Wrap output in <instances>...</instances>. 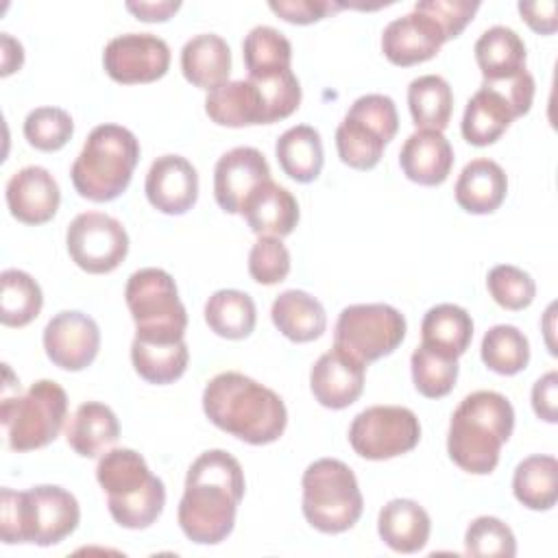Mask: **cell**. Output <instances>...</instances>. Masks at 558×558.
<instances>
[{
    "mask_svg": "<svg viewBox=\"0 0 558 558\" xmlns=\"http://www.w3.org/2000/svg\"><path fill=\"white\" fill-rule=\"evenodd\" d=\"M244 497L242 464L222 449L201 453L185 475L179 501V525L198 545L225 541L235 525V512Z\"/></svg>",
    "mask_w": 558,
    "mask_h": 558,
    "instance_id": "1",
    "label": "cell"
},
{
    "mask_svg": "<svg viewBox=\"0 0 558 558\" xmlns=\"http://www.w3.org/2000/svg\"><path fill=\"white\" fill-rule=\"evenodd\" d=\"M203 410L216 427L248 445L279 440L288 423L281 397L235 371L209 379L203 390Z\"/></svg>",
    "mask_w": 558,
    "mask_h": 558,
    "instance_id": "2",
    "label": "cell"
},
{
    "mask_svg": "<svg viewBox=\"0 0 558 558\" xmlns=\"http://www.w3.org/2000/svg\"><path fill=\"white\" fill-rule=\"evenodd\" d=\"M514 429L512 403L495 390L466 395L451 414L447 451L466 473L488 475L495 471L501 445Z\"/></svg>",
    "mask_w": 558,
    "mask_h": 558,
    "instance_id": "3",
    "label": "cell"
},
{
    "mask_svg": "<svg viewBox=\"0 0 558 558\" xmlns=\"http://www.w3.org/2000/svg\"><path fill=\"white\" fill-rule=\"evenodd\" d=\"M78 521V501L61 486L41 484L22 493L4 486L0 493V538L7 545H57L76 530Z\"/></svg>",
    "mask_w": 558,
    "mask_h": 558,
    "instance_id": "4",
    "label": "cell"
},
{
    "mask_svg": "<svg viewBox=\"0 0 558 558\" xmlns=\"http://www.w3.org/2000/svg\"><path fill=\"white\" fill-rule=\"evenodd\" d=\"M96 480L107 493L113 521L126 530L153 525L166 506V486L150 473L146 460L126 447L107 451L96 466Z\"/></svg>",
    "mask_w": 558,
    "mask_h": 558,
    "instance_id": "5",
    "label": "cell"
},
{
    "mask_svg": "<svg viewBox=\"0 0 558 558\" xmlns=\"http://www.w3.org/2000/svg\"><path fill=\"white\" fill-rule=\"evenodd\" d=\"M140 161L137 137L120 124H98L72 163L74 190L94 203L118 198L131 183Z\"/></svg>",
    "mask_w": 558,
    "mask_h": 558,
    "instance_id": "6",
    "label": "cell"
},
{
    "mask_svg": "<svg viewBox=\"0 0 558 558\" xmlns=\"http://www.w3.org/2000/svg\"><path fill=\"white\" fill-rule=\"evenodd\" d=\"M303 514L312 527L325 534L351 530L364 510L355 473L336 458L312 462L301 480Z\"/></svg>",
    "mask_w": 558,
    "mask_h": 558,
    "instance_id": "7",
    "label": "cell"
},
{
    "mask_svg": "<svg viewBox=\"0 0 558 558\" xmlns=\"http://www.w3.org/2000/svg\"><path fill=\"white\" fill-rule=\"evenodd\" d=\"M126 307L135 323V338L148 342L183 340L187 312L174 279L161 268L135 270L124 288Z\"/></svg>",
    "mask_w": 558,
    "mask_h": 558,
    "instance_id": "8",
    "label": "cell"
},
{
    "mask_svg": "<svg viewBox=\"0 0 558 558\" xmlns=\"http://www.w3.org/2000/svg\"><path fill=\"white\" fill-rule=\"evenodd\" d=\"M68 395L52 379L35 381L24 395H2L0 418L13 451H33L50 445L63 429Z\"/></svg>",
    "mask_w": 558,
    "mask_h": 558,
    "instance_id": "9",
    "label": "cell"
},
{
    "mask_svg": "<svg viewBox=\"0 0 558 558\" xmlns=\"http://www.w3.org/2000/svg\"><path fill=\"white\" fill-rule=\"evenodd\" d=\"M397 129L399 116L390 96H360L336 129L338 157L349 168L371 170L379 163L386 144L397 135Z\"/></svg>",
    "mask_w": 558,
    "mask_h": 558,
    "instance_id": "10",
    "label": "cell"
},
{
    "mask_svg": "<svg viewBox=\"0 0 558 558\" xmlns=\"http://www.w3.org/2000/svg\"><path fill=\"white\" fill-rule=\"evenodd\" d=\"M534 100V78L527 70L504 81H484L469 98L462 116V137L473 146L497 142L512 120L525 116Z\"/></svg>",
    "mask_w": 558,
    "mask_h": 558,
    "instance_id": "11",
    "label": "cell"
},
{
    "mask_svg": "<svg viewBox=\"0 0 558 558\" xmlns=\"http://www.w3.org/2000/svg\"><path fill=\"white\" fill-rule=\"evenodd\" d=\"M405 338L403 314L386 303H355L340 312L333 329V349L360 364L390 355Z\"/></svg>",
    "mask_w": 558,
    "mask_h": 558,
    "instance_id": "12",
    "label": "cell"
},
{
    "mask_svg": "<svg viewBox=\"0 0 558 558\" xmlns=\"http://www.w3.org/2000/svg\"><path fill=\"white\" fill-rule=\"evenodd\" d=\"M421 440V423L410 408L373 405L362 410L351 427L349 442L366 460H390L412 451Z\"/></svg>",
    "mask_w": 558,
    "mask_h": 558,
    "instance_id": "13",
    "label": "cell"
},
{
    "mask_svg": "<svg viewBox=\"0 0 558 558\" xmlns=\"http://www.w3.org/2000/svg\"><path fill=\"white\" fill-rule=\"evenodd\" d=\"M65 244L72 262L92 275L116 270L129 253V235L120 220L100 214H78L65 233Z\"/></svg>",
    "mask_w": 558,
    "mask_h": 558,
    "instance_id": "14",
    "label": "cell"
},
{
    "mask_svg": "<svg viewBox=\"0 0 558 558\" xmlns=\"http://www.w3.org/2000/svg\"><path fill=\"white\" fill-rule=\"evenodd\" d=\"M102 65L116 83H153L168 72L170 48L153 33L118 35L105 46Z\"/></svg>",
    "mask_w": 558,
    "mask_h": 558,
    "instance_id": "15",
    "label": "cell"
},
{
    "mask_svg": "<svg viewBox=\"0 0 558 558\" xmlns=\"http://www.w3.org/2000/svg\"><path fill=\"white\" fill-rule=\"evenodd\" d=\"M44 349L48 360L63 371L87 368L100 349V329L96 320L76 310L54 314L44 329Z\"/></svg>",
    "mask_w": 558,
    "mask_h": 558,
    "instance_id": "16",
    "label": "cell"
},
{
    "mask_svg": "<svg viewBox=\"0 0 558 558\" xmlns=\"http://www.w3.org/2000/svg\"><path fill=\"white\" fill-rule=\"evenodd\" d=\"M270 179V166L262 150L235 146L227 150L214 168V196L222 211L240 214L246 196Z\"/></svg>",
    "mask_w": 558,
    "mask_h": 558,
    "instance_id": "17",
    "label": "cell"
},
{
    "mask_svg": "<svg viewBox=\"0 0 558 558\" xmlns=\"http://www.w3.org/2000/svg\"><path fill=\"white\" fill-rule=\"evenodd\" d=\"M144 192L148 203L161 214L181 216L198 198L196 168L181 155H161L148 168Z\"/></svg>",
    "mask_w": 558,
    "mask_h": 558,
    "instance_id": "18",
    "label": "cell"
},
{
    "mask_svg": "<svg viewBox=\"0 0 558 558\" xmlns=\"http://www.w3.org/2000/svg\"><path fill=\"white\" fill-rule=\"evenodd\" d=\"M445 41L442 28L429 15L412 11L384 28L381 50L390 63L408 68L436 57Z\"/></svg>",
    "mask_w": 558,
    "mask_h": 558,
    "instance_id": "19",
    "label": "cell"
},
{
    "mask_svg": "<svg viewBox=\"0 0 558 558\" xmlns=\"http://www.w3.org/2000/svg\"><path fill=\"white\" fill-rule=\"evenodd\" d=\"M364 373V364L342 353L340 349H331L323 353L310 371L312 395L323 408L344 410L362 395Z\"/></svg>",
    "mask_w": 558,
    "mask_h": 558,
    "instance_id": "20",
    "label": "cell"
},
{
    "mask_svg": "<svg viewBox=\"0 0 558 558\" xmlns=\"http://www.w3.org/2000/svg\"><path fill=\"white\" fill-rule=\"evenodd\" d=\"M61 203V192L54 177L41 166L17 170L7 183V205L15 220L24 225L48 222Z\"/></svg>",
    "mask_w": 558,
    "mask_h": 558,
    "instance_id": "21",
    "label": "cell"
},
{
    "mask_svg": "<svg viewBox=\"0 0 558 558\" xmlns=\"http://www.w3.org/2000/svg\"><path fill=\"white\" fill-rule=\"evenodd\" d=\"M240 214L246 218L253 233L283 238L290 235L299 222V203L292 192L268 179L246 196Z\"/></svg>",
    "mask_w": 558,
    "mask_h": 558,
    "instance_id": "22",
    "label": "cell"
},
{
    "mask_svg": "<svg viewBox=\"0 0 558 558\" xmlns=\"http://www.w3.org/2000/svg\"><path fill=\"white\" fill-rule=\"evenodd\" d=\"M399 166L418 185H440L453 166V148L440 131L418 129L401 146Z\"/></svg>",
    "mask_w": 558,
    "mask_h": 558,
    "instance_id": "23",
    "label": "cell"
},
{
    "mask_svg": "<svg viewBox=\"0 0 558 558\" xmlns=\"http://www.w3.org/2000/svg\"><path fill=\"white\" fill-rule=\"evenodd\" d=\"M205 113L220 126H251L266 124V109L259 87L251 78L227 81L207 92Z\"/></svg>",
    "mask_w": 558,
    "mask_h": 558,
    "instance_id": "24",
    "label": "cell"
},
{
    "mask_svg": "<svg viewBox=\"0 0 558 558\" xmlns=\"http://www.w3.org/2000/svg\"><path fill=\"white\" fill-rule=\"evenodd\" d=\"M508 177L486 157L469 161L456 181V203L469 214H493L506 198Z\"/></svg>",
    "mask_w": 558,
    "mask_h": 558,
    "instance_id": "25",
    "label": "cell"
},
{
    "mask_svg": "<svg viewBox=\"0 0 558 558\" xmlns=\"http://www.w3.org/2000/svg\"><path fill=\"white\" fill-rule=\"evenodd\" d=\"M377 532L392 551L414 554L427 545L432 521L414 499H392L379 510Z\"/></svg>",
    "mask_w": 558,
    "mask_h": 558,
    "instance_id": "26",
    "label": "cell"
},
{
    "mask_svg": "<svg viewBox=\"0 0 558 558\" xmlns=\"http://www.w3.org/2000/svg\"><path fill=\"white\" fill-rule=\"evenodd\" d=\"M181 70L192 85L209 92L229 81L231 50L216 33L194 35L181 48Z\"/></svg>",
    "mask_w": 558,
    "mask_h": 558,
    "instance_id": "27",
    "label": "cell"
},
{
    "mask_svg": "<svg viewBox=\"0 0 558 558\" xmlns=\"http://www.w3.org/2000/svg\"><path fill=\"white\" fill-rule=\"evenodd\" d=\"M475 61L484 81L512 78L525 70L527 50L517 31L508 26H490L475 41Z\"/></svg>",
    "mask_w": 558,
    "mask_h": 558,
    "instance_id": "28",
    "label": "cell"
},
{
    "mask_svg": "<svg viewBox=\"0 0 558 558\" xmlns=\"http://www.w3.org/2000/svg\"><path fill=\"white\" fill-rule=\"evenodd\" d=\"M275 327L292 342H312L323 336L327 314L320 301L303 290L281 292L270 307Z\"/></svg>",
    "mask_w": 558,
    "mask_h": 558,
    "instance_id": "29",
    "label": "cell"
},
{
    "mask_svg": "<svg viewBox=\"0 0 558 558\" xmlns=\"http://www.w3.org/2000/svg\"><path fill=\"white\" fill-rule=\"evenodd\" d=\"M120 438V423L113 410L98 401H85L76 408L65 427L68 445L83 458H94Z\"/></svg>",
    "mask_w": 558,
    "mask_h": 558,
    "instance_id": "30",
    "label": "cell"
},
{
    "mask_svg": "<svg viewBox=\"0 0 558 558\" xmlns=\"http://www.w3.org/2000/svg\"><path fill=\"white\" fill-rule=\"evenodd\" d=\"M275 155L281 170L296 183L314 181L323 170L320 133L310 124H296L283 131L275 144Z\"/></svg>",
    "mask_w": 558,
    "mask_h": 558,
    "instance_id": "31",
    "label": "cell"
},
{
    "mask_svg": "<svg viewBox=\"0 0 558 558\" xmlns=\"http://www.w3.org/2000/svg\"><path fill=\"white\" fill-rule=\"evenodd\" d=\"M421 344L460 357L473 338L471 314L453 303H440L427 310L421 323Z\"/></svg>",
    "mask_w": 558,
    "mask_h": 558,
    "instance_id": "32",
    "label": "cell"
},
{
    "mask_svg": "<svg viewBox=\"0 0 558 558\" xmlns=\"http://www.w3.org/2000/svg\"><path fill=\"white\" fill-rule=\"evenodd\" d=\"M512 493L530 510H549L558 499V462L554 456H530L514 469Z\"/></svg>",
    "mask_w": 558,
    "mask_h": 558,
    "instance_id": "33",
    "label": "cell"
},
{
    "mask_svg": "<svg viewBox=\"0 0 558 558\" xmlns=\"http://www.w3.org/2000/svg\"><path fill=\"white\" fill-rule=\"evenodd\" d=\"M190 351L185 340L177 342H148L133 338L131 362L135 373L148 384H172L187 368Z\"/></svg>",
    "mask_w": 558,
    "mask_h": 558,
    "instance_id": "34",
    "label": "cell"
},
{
    "mask_svg": "<svg viewBox=\"0 0 558 558\" xmlns=\"http://www.w3.org/2000/svg\"><path fill=\"white\" fill-rule=\"evenodd\" d=\"M408 107L416 129L445 131L451 120L453 92L438 74H423L408 87Z\"/></svg>",
    "mask_w": 558,
    "mask_h": 558,
    "instance_id": "35",
    "label": "cell"
},
{
    "mask_svg": "<svg viewBox=\"0 0 558 558\" xmlns=\"http://www.w3.org/2000/svg\"><path fill=\"white\" fill-rule=\"evenodd\" d=\"M255 303L242 290H216L205 303V323L220 338L242 340L255 329Z\"/></svg>",
    "mask_w": 558,
    "mask_h": 558,
    "instance_id": "36",
    "label": "cell"
},
{
    "mask_svg": "<svg viewBox=\"0 0 558 558\" xmlns=\"http://www.w3.org/2000/svg\"><path fill=\"white\" fill-rule=\"evenodd\" d=\"M248 78H266L290 70L292 44L272 26H255L242 44Z\"/></svg>",
    "mask_w": 558,
    "mask_h": 558,
    "instance_id": "37",
    "label": "cell"
},
{
    "mask_svg": "<svg viewBox=\"0 0 558 558\" xmlns=\"http://www.w3.org/2000/svg\"><path fill=\"white\" fill-rule=\"evenodd\" d=\"M0 320L7 327H24L33 323L44 305L39 283L24 270L7 268L0 275Z\"/></svg>",
    "mask_w": 558,
    "mask_h": 558,
    "instance_id": "38",
    "label": "cell"
},
{
    "mask_svg": "<svg viewBox=\"0 0 558 558\" xmlns=\"http://www.w3.org/2000/svg\"><path fill=\"white\" fill-rule=\"evenodd\" d=\"M414 388L427 399L447 397L458 379V357L418 344L410 357Z\"/></svg>",
    "mask_w": 558,
    "mask_h": 558,
    "instance_id": "39",
    "label": "cell"
},
{
    "mask_svg": "<svg viewBox=\"0 0 558 558\" xmlns=\"http://www.w3.org/2000/svg\"><path fill=\"white\" fill-rule=\"evenodd\" d=\"M482 362L499 375H517L530 362V342L514 325H495L482 338Z\"/></svg>",
    "mask_w": 558,
    "mask_h": 558,
    "instance_id": "40",
    "label": "cell"
},
{
    "mask_svg": "<svg viewBox=\"0 0 558 558\" xmlns=\"http://www.w3.org/2000/svg\"><path fill=\"white\" fill-rule=\"evenodd\" d=\"M74 133V122L68 111L59 107H37L24 120L26 142L44 153L63 148Z\"/></svg>",
    "mask_w": 558,
    "mask_h": 558,
    "instance_id": "41",
    "label": "cell"
},
{
    "mask_svg": "<svg viewBox=\"0 0 558 558\" xmlns=\"http://www.w3.org/2000/svg\"><path fill=\"white\" fill-rule=\"evenodd\" d=\"M464 547L475 558H512L517 554L512 530L497 517H477L471 521L464 534Z\"/></svg>",
    "mask_w": 558,
    "mask_h": 558,
    "instance_id": "42",
    "label": "cell"
},
{
    "mask_svg": "<svg viewBox=\"0 0 558 558\" xmlns=\"http://www.w3.org/2000/svg\"><path fill=\"white\" fill-rule=\"evenodd\" d=\"M486 286L493 301L510 312L525 310L536 296V283L530 272L512 264H499L490 268Z\"/></svg>",
    "mask_w": 558,
    "mask_h": 558,
    "instance_id": "43",
    "label": "cell"
},
{
    "mask_svg": "<svg viewBox=\"0 0 558 558\" xmlns=\"http://www.w3.org/2000/svg\"><path fill=\"white\" fill-rule=\"evenodd\" d=\"M248 272L262 286H275L290 272V253L281 238L259 235L248 253Z\"/></svg>",
    "mask_w": 558,
    "mask_h": 558,
    "instance_id": "44",
    "label": "cell"
},
{
    "mask_svg": "<svg viewBox=\"0 0 558 558\" xmlns=\"http://www.w3.org/2000/svg\"><path fill=\"white\" fill-rule=\"evenodd\" d=\"M477 9L480 2L475 0H421L414 4V11L429 15L442 28L447 41L464 31Z\"/></svg>",
    "mask_w": 558,
    "mask_h": 558,
    "instance_id": "45",
    "label": "cell"
},
{
    "mask_svg": "<svg viewBox=\"0 0 558 558\" xmlns=\"http://www.w3.org/2000/svg\"><path fill=\"white\" fill-rule=\"evenodd\" d=\"M268 7L272 13H277L290 24H312L327 17L333 11L344 9V4L329 0H272Z\"/></svg>",
    "mask_w": 558,
    "mask_h": 558,
    "instance_id": "46",
    "label": "cell"
},
{
    "mask_svg": "<svg viewBox=\"0 0 558 558\" xmlns=\"http://www.w3.org/2000/svg\"><path fill=\"white\" fill-rule=\"evenodd\" d=\"M532 408L547 423L558 421V373L549 371L532 386Z\"/></svg>",
    "mask_w": 558,
    "mask_h": 558,
    "instance_id": "47",
    "label": "cell"
},
{
    "mask_svg": "<svg viewBox=\"0 0 558 558\" xmlns=\"http://www.w3.org/2000/svg\"><path fill=\"white\" fill-rule=\"evenodd\" d=\"M556 11H558V7L551 0H547V2H519V13L527 22V26L536 33H543V35H551L556 31V26H558Z\"/></svg>",
    "mask_w": 558,
    "mask_h": 558,
    "instance_id": "48",
    "label": "cell"
},
{
    "mask_svg": "<svg viewBox=\"0 0 558 558\" xmlns=\"http://www.w3.org/2000/svg\"><path fill=\"white\" fill-rule=\"evenodd\" d=\"M126 9L142 22H166L181 9V2L177 0L142 2L140 0V2H126Z\"/></svg>",
    "mask_w": 558,
    "mask_h": 558,
    "instance_id": "49",
    "label": "cell"
},
{
    "mask_svg": "<svg viewBox=\"0 0 558 558\" xmlns=\"http://www.w3.org/2000/svg\"><path fill=\"white\" fill-rule=\"evenodd\" d=\"M2 41V76H9L11 72L20 70L22 68V61H24V50H22V44L15 41L9 33H2L0 37Z\"/></svg>",
    "mask_w": 558,
    "mask_h": 558,
    "instance_id": "50",
    "label": "cell"
}]
</instances>
